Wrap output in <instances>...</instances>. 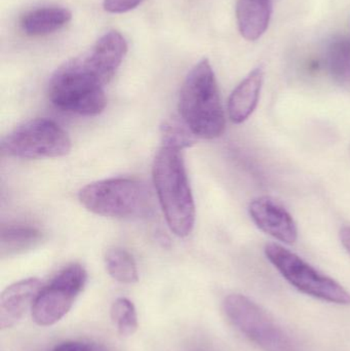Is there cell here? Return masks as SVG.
<instances>
[{"label": "cell", "mask_w": 350, "mask_h": 351, "mask_svg": "<svg viewBox=\"0 0 350 351\" xmlns=\"http://www.w3.org/2000/svg\"><path fill=\"white\" fill-rule=\"evenodd\" d=\"M184 147L178 142L164 139L152 167L156 194L166 223L179 237L190 234L195 222V200L182 154Z\"/></svg>", "instance_id": "6da1fadb"}, {"label": "cell", "mask_w": 350, "mask_h": 351, "mask_svg": "<svg viewBox=\"0 0 350 351\" xmlns=\"http://www.w3.org/2000/svg\"><path fill=\"white\" fill-rule=\"evenodd\" d=\"M179 111L189 131L201 139H215L225 130V115L219 88L209 60L189 72L179 97Z\"/></svg>", "instance_id": "7a4b0ae2"}, {"label": "cell", "mask_w": 350, "mask_h": 351, "mask_svg": "<svg viewBox=\"0 0 350 351\" xmlns=\"http://www.w3.org/2000/svg\"><path fill=\"white\" fill-rule=\"evenodd\" d=\"M78 196L90 212L100 216L139 219L153 214V197L149 188L129 178L94 182L84 186Z\"/></svg>", "instance_id": "3957f363"}, {"label": "cell", "mask_w": 350, "mask_h": 351, "mask_svg": "<svg viewBox=\"0 0 350 351\" xmlns=\"http://www.w3.org/2000/svg\"><path fill=\"white\" fill-rule=\"evenodd\" d=\"M104 86L82 65L79 58L68 62L51 76L49 98L57 108L84 117L100 114L106 107Z\"/></svg>", "instance_id": "277c9868"}, {"label": "cell", "mask_w": 350, "mask_h": 351, "mask_svg": "<svg viewBox=\"0 0 350 351\" xmlns=\"http://www.w3.org/2000/svg\"><path fill=\"white\" fill-rule=\"evenodd\" d=\"M265 255L289 284L303 294L335 304H350V294L340 284L321 274L302 258L277 243H267Z\"/></svg>", "instance_id": "5b68a950"}, {"label": "cell", "mask_w": 350, "mask_h": 351, "mask_svg": "<svg viewBox=\"0 0 350 351\" xmlns=\"http://www.w3.org/2000/svg\"><path fill=\"white\" fill-rule=\"evenodd\" d=\"M2 154L23 160L62 158L71 150L68 134L53 121L35 119L12 130L1 141Z\"/></svg>", "instance_id": "8992f818"}, {"label": "cell", "mask_w": 350, "mask_h": 351, "mask_svg": "<svg viewBox=\"0 0 350 351\" xmlns=\"http://www.w3.org/2000/svg\"><path fill=\"white\" fill-rule=\"evenodd\" d=\"M226 315L236 329L264 351H295L288 334L254 301L240 294L224 300Z\"/></svg>", "instance_id": "52a82bcc"}, {"label": "cell", "mask_w": 350, "mask_h": 351, "mask_svg": "<svg viewBox=\"0 0 350 351\" xmlns=\"http://www.w3.org/2000/svg\"><path fill=\"white\" fill-rule=\"evenodd\" d=\"M88 280L80 264L62 269L47 287L41 289L32 309V319L40 327H49L61 321L73 306Z\"/></svg>", "instance_id": "ba28073f"}, {"label": "cell", "mask_w": 350, "mask_h": 351, "mask_svg": "<svg viewBox=\"0 0 350 351\" xmlns=\"http://www.w3.org/2000/svg\"><path fill=\"white\" fill-rule=\"evenodd\" d=\"M127 51L125 37L112 30L105 33L88 53L79 58L84 68L102 86H106L121 67Z\"/></svg>", "instance_id": "9c48e42d"}, {"label": "cell", "mask_w": 350, "mask_h": 351, "mask_svg": "<svg viewBox=\"0 0 350 351\" xmlns=\"http://www.w3.org/2000/svg\"><path fill=\"white\" fill-rule=\"evenodd\" d=\"M249 213L260 230L282 243L292 245L298 239V229L293 217L285 206L271 196L255 198Z\"/></svg>", "instance_id": "30bf717a"}, {"label": "cell", "mask_w": 350, "mask_h": 351, "mask_svg": "<svg viewBox=\"0 0 350 351\" xmlns=\"http://www.w3.org/2000/svg\"><path fill=\"white\" fill-rule=\"evenodd\" d=\"M38 278H27L14 282L2 292L0 297V328L1 330L14 327L32 309L37 296L42 289Z\"/></svg>", "instance_id": "8fae6325"}, {"label": "cell", "mask_w": 350, "mask_h": 351, "mask_svg": "<svg viewBox=\"0 0 350 351\" xmlns=\"http://www.w3.org/2000/svg\"><path fill=\"white\" fill-rule=\"evenodd\" d=\"M264 72L256 68L234 88L228 100V115L232 123L240 125L252 115L258 105Z\"/></svg>", "instance_id": "7c38bea8"}, {"label": "cell", "mask_w": 350, "mask_h": 351, "mask_svg": "<svg viewBox=\"0 0 350 351\" xmlns=\"http://www.w3.org/2000/svg\"><path fill=\"white\" fill-rule=\"evenodd\" d=\"M271 12V0H238L236 20L242 36L249 41L260 38L268 28Z\"/></svg>", "instance_id": "4fadbf2b"}, {"label": "cell", "mask_w": 350, "mask_h": 351, "mask_svg": "<svg viewBox=\"0 0 350 351\" xmlns=\"http://www.w3.org/2000/svg\"><path fill=\"white\" fill-rule=\"evenodd\" d=\"M72 12L63 6H42L29 10L21 19V28L29 36H45L65 27Z\"/></svg>", "instance_id": "5bb4252c"}, {"label": "cell", "mask_w": 350, "mask_h": 351, "mask_svg": "<svg viewBox=\"0 0 350 351\" xmlns=\"http://www.w3.org/2000/svg\"><path fill=\"white\" fill-rule=\"evenodd\" d=\"M42 239V233L28 225H8L2 227L0 247L1 255H14L32 249Z\"/></svg>", "instance_id": "9a60e30c"}, {"label": "cell", "mask_w": 350, "mask_h": 351, "mask_svg": "<svg viewBox=\"0 0 350 351\" xmlns=\"http://www.w3.org/2000/svg\"><path fill=\"white\" fill-rule=\"evenodd\" d=\"M327 64L333 80L345 88H350V40L338 36L331 41L327 51Z\"/></svg>", "instance_id": "2e32d148"}, {"label": "cell", "mask_w": 350, "mask_h": 351, "mask_svg": "<svg viewBox=\"0 0 350 351\" xmlns=\"http://www.w3.org/2000/svg\"><path fill=\"white\" fill-rule=\"evenodd\" d=\"M105 264L111 278L117 282L123 284H135L139 280L135 259L125 250H109L105 257Z\"/></svg>", "instance_id": "e0dca14e"}, {"label": "cell", "mask_w": 350, "mask_h": 351, "mask_svg": "<svg viewBox=\"0 0 350 351\" xmlns=\"http://www.w3.org/2000/svg\"><path fill=\"white\" fill-rule=\"evenodd\" d=\"M111 319L119 335L129 337L138 330V315L135 305L127 298H118L111 306Z\"/></svg>", "instance_id": "ac0fdd59"}, {"label": "cell", "mask_w": 350, "mask_h": 351, "mask_svg": "<svg viewBox=\"0 0 350 351\" xmlns=\"http://www.w3.org/2000/svg\"><path fill=\"white\" fill-rule=\"evenodd\" d=\"M144 0H104L103 8L110 14H123L139 6Z\"/></svg>", "instance_id": "d6986e66"}, {"label": "cell", "mask_w": 350, "mask_h": 351, "mask_svg": "<svg viewBox=\"0 0 350 351\" xmlns=\"http://www.w3.org/2000/svg\"><path fill=\"white\" fill-rule=\"evenodd\" d=\"M53 351H109L105 346L92 342L67 341L55 346Z\"/></svg>", "instance_id": "ffe728a7"}, {"label": "cell", "mask_w": 350, "mask_h": 351, "mask_svg": "<svg viewBox=\"0 0 350 351\" xmlns=\"http://www.w3.org/2000/svg\"><path fill=\"white\" fill-rule=\"evenodd\" d=\"M339 237H340L341 243L350 255V226L343 227L339 233Z\"/></svg>", "instance_id": "44dd1931"}, {"label": "cell", "mask_w": 350, "mask_h": 351, "mask_svg": "<svg viewBox=\"0 0 350 351\" xmlns=\"http://www.w3.org/2000/svg\"><path fill=\"white\" fill-rule=\"evenodd\" d=\"M349 154H350V148H349Z\"/></svg>", "instance_id": "7402d4cb"}]
</instances>
